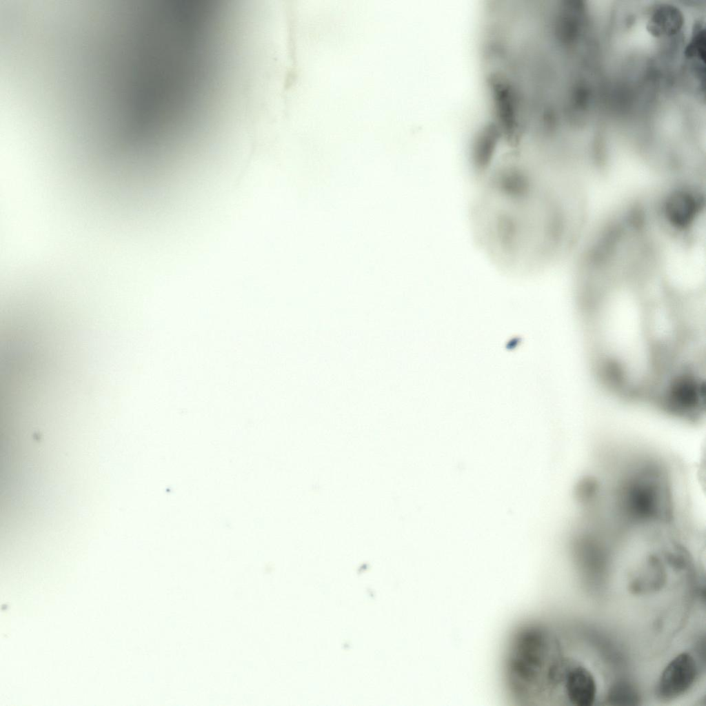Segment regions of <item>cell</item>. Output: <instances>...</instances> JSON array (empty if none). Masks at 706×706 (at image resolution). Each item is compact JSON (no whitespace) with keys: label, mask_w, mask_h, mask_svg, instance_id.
Masks as SVG:
<instances>
[{"label":"cell","mask_w":706,"mask_h":706,"mask_svg":"<svg viewBox=\"0 0 706 706\" xmlns=\"http://www.w3.org/2000/svg\"><path fill=\"white\" fill-rule=\"evenodd\" d=\"M567 699L576 706H591L596 696V684L592 673L581 665H567L562 684Z\"/></svg>","instance_id":"obj_4"},{"label":"cell","mask_w":706,"mask_h":706,"mask_svg":"<svg viewBox=\"0 0 706 706\" xmlns=\"http://www.w3.org/2000/svg\"><path fill=\"white\" fill-rule=\"evenodd\" d=\"M566 665L549 629L538 623L523 624L514 632L505 651V688L520 705L535 706L561 685Z\"/></svg>","instance_id":"obj_1"},{"label":"cell","mask_w":706,"mask_h":706,"mask_svg":"<svg viewBox=\"0 0 706 706\" xmlns=\"http://www.w3.org/2000/svg\"><path fill=\"white\" fill-rule=\"evenodd\" d=\"M614 497L623 527H665L674 523L670 476L659 461L643 460L631 465L616 485Z\"/></svg>","instance_id":"obj_2"},{"label":"cell","mask_w":706,"mask_h":706,"mask_svg":"<svg viewBox=\"0 0 706 706\" xmlns=\"http://www.w3.org/2000/svg\"><path fill=\"white\" fill-rule=\"evenodd\" d=\"M610 697L612 701L623 704H630L632 702L635 703V701L638 700L634 689L631 685L624 683L618 684L614 687L612 690Z\"/></svg>","instance_id":"obj_5"},{"label":"cell","mask_w":706,"mask_h":706,"mask_svg":"<svg viewBox=\"0 0 706 706\" xmlns=\"http://www.w3.org/2000/svg\"><path fill=\"white\" fill-rule=\"evenodd\" d=\"M698 673L694 658L683 652L674 658L662 672L656 687L657 697L663 700L674 699L688 691Z\"/></svg>","instance_id":"obj_3"}]
</instances>
